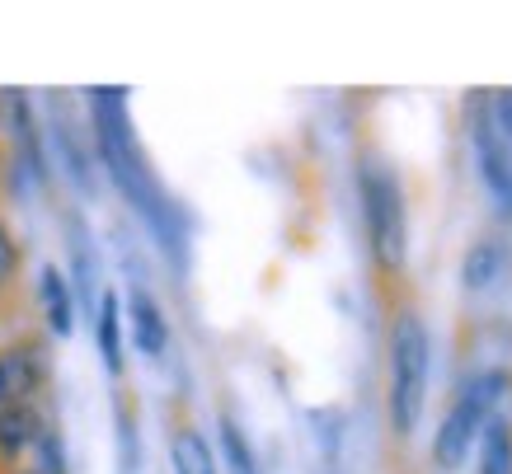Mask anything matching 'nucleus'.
Wrapping results in <instances>:
<instances>
[{
    "instance_id": "obj_16",
    "label": "nucleus",
    "mask_w": 512,
    "mask_h": 474,
    "mask_svg": "<svg viewBox=\"0 0 512 474\" xmlns=\"http://www.w3.org/2000/svg\"><path fill=\"white\" fill-rule=\"evenodd\" d=\"M484 118H489V132L512 151V90L484 94Z\"/></svg>"
},
{
    "instance_id": "obj_3",
    "label": "nucleus",
    "mask_w": 512,
    "mask_h": 474,
    "mask_svg": "<svg viewBox=\"0 0 512 474\" xmlns=\"http://www.w3.org/2000/svg\"><path fill=\"white\" fill-rule=\"evenodd\" d=\"M362 221H367V249H372V268L381 282H400L404 254H409V226H404V193L400 179L386 165H362Z\"/></svg>"
},
{
    "instance_id": "obj_8",
    "label": "nucleus",
    "mask_w": 512,
    "mask_h": 474,
    "mask_svg": "<svg viewBox=\"0 0 512 474\" xmlns=\"http://www.w3.org/2000/svg\"><path fill=\"white\" fill-rule=\"evenodd\" d=\"M508 268H512V249L503 245V240H480V245L466 254V263H461V287L475 291V296H480V291H494Z\"/></svg>"
},
{
    "instance_id": "obj_5",
    "label": "nucleus",
    "mask_w": 512,
    "mask_h": 474,
    "mask_svg": "<svg viewBox=\"0 0 512 474\" xmlns=\"http://www.w3.org/2000/svg\"><path fill=\"white\" fill-rule=\"evenodd\" d=\"M470 118V151H475V169H480V184L489 188V198L498 202V212H512V151L489 132L484 118V94H475L466 108Z\"/></svg>"
},
{
    "instance_id": "obj_15",
    "label": "nucleus",
    "mask_w": 512,
    "mask_h": 474,
    "mask_svg": "<svg viewBox=\"0 0 512 474\" xmlns=\"http://www.w3.org/2000/svg\"><path fill=\"white\" fill-rule=\"evenodd\" d=\"M33 460H38V465H33V474H66V456H62V437H57V432L47 428H38V437H33Z\"/></svg>"
},
{
    "instance_id": "obj_11",
    "label": "nucleus",
    "mask_w": 512,
    "mask_h": 474,
    "mask_svg": "<svg viewBox=\"0 0 512 474\" xmlns=\"http://www.w3.org/2000/svg\"><path fill=\"white\" fill-rule=\"evenodd\" d=\"M38 301H43V315H47V329L57 338L71 334V287H66V277L47 263L43 268V282H38Z\"/></svg>"
},
{
    "instance_id": "obj_9",
    "label": "nucleus",
    "mask_w": 512,
    "mask_h": 474,
    "mask_svg": "<svg viewBox=\"0 0 512 474\" xmlns=\"http://www.w3.org/2000/svg\"><path fill=\"white\" fill-rule=\"evenodd\" d=\"M43 428V418L33 404H10V409H0V465H19V456L33 446Z\"/></svg>"
},
{
    "instance_id": "obj_10",
    "label": "nucleus",
    "mask_w": 512,
    "mask_h": 474,
    "mask_svg": "<svg viewBox=\"0 0 512 474\" xmlns=\"http://www.w3.org/2000/svg\"><path fill=\"white\" fill-rule=\"evenodd\" d=\"M170 456H174V474H217L212 446L193 423H179L170 437Z\"/></svg>"
},
{
    "instance_id": "obj_2",
    "label": "nucleus",
    "mask_w": 512,
    "mask_h": 474,
    "mask_svg": "<svg viewBox=\"0 0 512 474\" xmlns=\"http://www.w3.org/2000/svg\"><path fill=\"white\" fill-rule=\"evenodd\" d=\"M428 371H433V338L414 306H400L390 315L386 338V413L390 432L409 442L428 404Z\"/></svg>"
},
{
    "instance_id": "obj_18",
    "label": "nucleus",
    "mask_w": 512,
    "mask_h": 474,
    "mask_svg": "<svg viewBox=\"0 0 512 474\" xmlns=\"http://www.w3.org/2000/svg\"><path fill=\"white\" fill-rule=\"evenodd\" d=\"M5 474H33V470H24V465H10V470H5Z\"/></svg>"
},
{
    "instance_id": "obj_6",
    "label": "nucleus",
    "mask_w": 512,
    "mask_h": 474,
    "mask_svg": "<svg viewBox=\"0 0 512 474\" xmlns=\"http://www.w3.org/2000/svg\"><path fill=\"white\" fill-rule=\"evenodd\" d=\"M43 381H47V357L38 343H10V348H0V409L33 404Z\"/></svg>"
},
{
    "instance_id": "obj_7",
    "label": "nucleus",
    "mask_w": 512,
    "mask_h": 474,
    "mask_svg": "<svg viewBox=\"0 0 512 474\" xmlns=\"http://www.w3.org/2000/svg\"><path fill=\"white\" fill-rule=\"evenodd\" d=\"M127 310H132V343L141 348V357L160 362V357H165V348H170V324H165V310L156 306V296H151L146 287L132 291Z\"/></svg>"
},
{
    "instance_id": "obj_14",
    "label": "nucleus",
    "mask_w": 512,
    "mask_h": 474,
    "mask_svg": "<svg viewBox=\"0 0 512 474\" xmlns=\"http://www.w3.org/2000/svg\"><path fill=\"white\" fill-rule=\"evenodd\" d=\"M217 437H221L226 470H231V474H259V460H254V451H249V442H245V432H240V423H235L231 413H221Z\"/></svg>"
},
{
    "instance_id": "obj_1",
    "label": "nucleus",
    "mask_w": 512,
    "mask_h": 474,
    "mask_svg": "<svg viewBox=\"0 0 512 474\" xmlns=\"http://www.w3.org/2000/svg\"><path fill=\"white\" fill-rule=\"evenodd\" d=\"M127 94L123 90H90V118H94V146H99V160L109 169V179L118 184L132 212L151 226L165 254L170 259H184V221L170 207V198L160 193L156 174L146 165V155L137 146V132H132V118H127Z\"/></svg>"
},
{
    "instance_id": "obj_13",
    "label": "nucleus",
    "mask_w": 512,
    "mask_h": 474,
    "mask_svg": "<svg viewBox=\"0 0 512 474\" xmlns=\"http://www.w3.org/2000/svg\"><path fill=\"white\" fill-rule=\"evenodd\" d=\"M94 334H99L104 367L118 376V371H123V320H118V296H113V291L99 296V324H94Z\"/></svg>"
},
{
    "instance_id": "obj_12",
    "label": "nucleus",
    "mask_w": 512,
    "mask_h": 474,
    "mask_svg": "<svg viewBox=\"0 0 512 474\" xmlns=\"http://www.w3.org/2000/svg\"><path fill=\"white\" fill-rule=\"evenodd\" d=\"M480 474H512V423L494 413L480 432Z\"/></svg>"
},
{
    "instance_id": "obj_17",
    "label": "nucleus",
    "mask_w": 512,
    "mask_h": 474,
    "mask_svg": "<svg viewBox=\"0 0 512 474\" xmlns=\"http://www.w3.org/2000/svg\"><path fill=\"white\" fill-rule=\"evenodd\" d=\"M15 273H19V245H15V235L0 226V296L15 287Z\"/></svg>"
},
{
    "instance_id": "obj_4",
    "label": "nucleus",
    "mask_w": 512,
    "mask_h": 474,
    "mask_svg": "<svg viewBox=\"0 0 512 474\" xmlns=\"http://www.w3.org/2000/svg\"><path fill=\"white\" fill-rule=\"evenodd\" d=\"M508 395V376L503 371H480L475 381L461 390V399L442 413V428L433 437V465L442 474H456L470 460V446L480 442L484 423L494 418L498 399Z\"/></svg>"
}]
</instances>
